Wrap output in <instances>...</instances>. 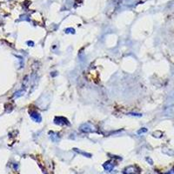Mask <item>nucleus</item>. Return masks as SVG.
Returning <instances> with one entry per match:
<instances>
[{"instance_id": "nucleus-1", "label": "nucleus", "mask_w": 174, "mask_h": 174, "mask_svg": "<svg viewBox=\"0 0 174 174\" xmlns=\"http://www.w3.org/2000/svg\"><path fill=\"white\" fill-rule=\"evenodd\" d=\"M54 122H55L56 124H58V125H69L70 123L65 117H56L55 119H54Z\"/></svg>"}, {"instance_id": "nucleus-2", "label": "nucleus", "mask_w": 174, "mask_h": 174, "mask_svg": "<svg viewBox=\"0 0 174 174\" xmlns=\"http://www.w3.org/2000/svg\"><path fill=\"white\" fill-rule=\"evenodd\" d=\"M80 130L84 132H91V131H94V127L91 124L86 123V124H84L80 126Z\"/></svg>"}, {"instance_id": "nucleus-3", "label": "nucleus", "mask_w": 174, "mask_h": 174, "mask_svg": "<svg viewBox=\"0 0 174 174\" xmlns=\"http://www.w3.org/2000/svg\"><path fill=\"white\" fill-rule=\"evenodd\" d=\"M30 115H31V117L35 121V122H38V123L41 122L42 117L39 113H38V112H30Z\"/></svg>"}, {"instance_id": "nucleus-4", "label": "nucleus", "mask_w": 174, "mask_h": 174, "mask_svg": "<svg viewBox=\"0 0 174 174\" xmlns=\"http://www.w3.org/2000/svg\"><path fill=\"white\" fill-rule=\"evenodd\" d=\"M113 165L112 164L111 162H106L105 164H104V168H105V170H106L107 172H112V169H113Z\"/></svg>"}, {"instance_id": "nucleus-5", "label": "nucleus", "mask_w": 174, "mask_h": 174, "mask_svg": "<svg viewBox=\"0 0 174 174\" xmlns=\"http://www.w3.org/2000/svg\"><path fill=\"white\" fill-rule=\"evenodd\" d=\"M50 135H51V138H52V140L53 142H57V141H58V135L57 134V133H55V132H53V131H51L50 132Z\"/></svg>"}, {"instance_id": "nucleus-6", "label": "nucleus", "mask_w": 174, "mask_h": 174, "mask_svg": "<svg viewBox=\"0 0 174 174\" xmlns=\"http://www.w3.org/2000/svg\"><path fill=\"white\" fill-rule=\"evenodd\" d=\"M131 171H130L129 168H126L125 169V172H124V174H137L136 173V171H135V167H133V166H131Z\"/></svg>"}, {"instance_id": "nucleus-7", "label": "nucleus", "mask_w": 174, "mask_h": 174, "mask_svg": "<svg viewBox=\"0 0 174 174\" xmlns=\"http://www.w3.org/2000/svg\"><path fill=\"white\" fill-rule=\"evenodd\" d=\"M147 131V129L146 128H142L141 130H139V131H138V134H141V133H144V132H146Z\"/></svg>"}, {"instance_id": "nucleus-8", "label": "nucleus", "mask_w": 174, "mask_h": 174, "mask_svg": "<svg viewBox=\"0 0 174 174\" xmlns=\"http://www.w3.org/2000/svg\"><path fill=\"white\" fill-rule=\"evenodd\" d=\"M65 32L66 33H74L75 31H74V29H71V28H69V29L65 30Z\"/></svg>"}, {"instance_id": "nucleus-9", "label": "nucleus", "mask_w": 174, "mask_h": 174, "mask_svg": "<svg viewBox=\"0 0 174 174\" xmlns=\"http://www.w3.org/2000/svg\"><path fill=\"white\" fill-rule=\"evenodd\" d=\"M165 174H174V167L173 168V169L171 170V171H169L167 173H165Z\"/></svg>"}, {"instance_id": "nucleus-10", "label": "nucleus", "mask_w": 174, "mask_h": 174, "mask_svg": "<svg viewBox=\"0 0 174 174\" xmlns=\"http://www.w3.org/2000/svg\"><path fill=\"white\" fill-rule=\"evenodd\" d=\"M28 45H31V46L33 45V42H28Z\"/></svg>"}]
</instances>
